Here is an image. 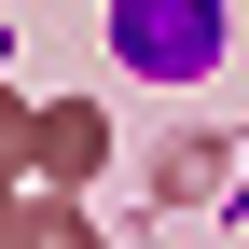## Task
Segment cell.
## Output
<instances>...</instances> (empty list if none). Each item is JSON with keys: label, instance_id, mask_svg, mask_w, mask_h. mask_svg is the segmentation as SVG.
Segmentation results:
<instances>
[{"label": "cell", "instance_id": "1", "mask_svg": "<svg viewBox=\"0 0 249 249\" xmlns=\"http://www.w3.org/2000/svg\"><path fill=\"white\" fill-rule=\"evenodd\" d=\"M124 70H208V0H124Z\"/></svg>", "mask_w": 249, "mask_h": 249}]
</instances>
